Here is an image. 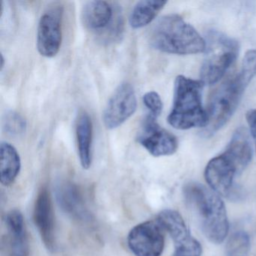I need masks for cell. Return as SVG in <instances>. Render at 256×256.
Returning a JSON list of instances; mask_svg holds the SVG:
<instances>
[{"label":"cell","mask_w":256,"mask_h":256,"mask_svg":"<svg viewBox=\"0 0 256 256\" xmlns=\"http://www.w3.org/2000/svg\"><path fill=\"white\" fill-rule=\"evenodd\" d=\"M252 157V149L245 128L236 130L226 148L218 156L206 164L204 178L212 190L217 194L234 198L238 194L235 180L248 166Z\"/></svg>","instance_id":"6da1fadb"},{"label":"cell","mask_w":256,"mask_h":256,"mask_svg":"<svg viewBox=\"0 0 256 256\" xmlns=\"http://www.w3.org/2000/svg\"><path fill=\"white\" fill-rule=\"evenodd\" d=\"M256 76V50L246 53L240 70L212 94L208 108V121L204 128L206 137L222 128L236 112L244 91Z\"/></svg>","instance_id":"7a4b0ae2"},{"label":"cell","mask_w":256,"mask_h":256,"mask_svg":"<svg viewBox=\"0 0 256 256\" xmlns=\"http://www.w3.org/2000/svg\"><path fill=\"white\" fill-rule=\"evenodd\" d=\"M184 197L196 212L202 232L212 244L222 242L229 230L224 202L212 190L198 182H188L184 188Z\"/></svg>","instance_id":"3957f363"},{"label":"cell","mask_w":256,"mask_h":256,"mask_svg":"<svg viewBox=\"0 0 256 256\" xmlns=\"http://www.w3.org/2000/svg\"><path fill=\"white\" fill-rule=\"evenodd\" d=\"M151 46L163 53L196 54L206 50V41L180 16H163L156 22L150 36Z\"/></svg>","instance_id":"277c9868"},{"label":"cell","mask_w":256,"mask_h":256,"mask_svg":"<svg viewBox=\"0 0 256 256\" xmlns=\"http://www.w3.org/2000/svg\"><path fill=\"white\" fill-rule=\"evenodd\" d=\"M202 80L179 76L174 82V94L168 122L176 130L206 127L208 116L202 106Z\"/></svg>","instance_id":"5b68a950"},{"label":"cell","mask_w":256,"mask_h":256,"mask_svg":"<svg viewBox=\"0 0 256 256\" xmlns=\"http://www.w3.org/2000/svg\"><path fill=\"white\" fill-rule=\"evenodd\" d=\"M206 55L200 68V80L204 84L217 83L234 64L239 53V44L236 40L221 34H208Z\"/></svg>","instance_id":"8992f818"},{"label":"cell","mask_w":256,"mask_h":256,"mask_svg":"<svg viewBox=\"0 0 256 256\" xmlns=\"http://www.w3.org/2000/svg\"><path fill=\"white\" fill-rule=\"evenodd\" d=\"M85 28L109 42L118 40L124 32V20L119 8L106 1L86 2L82 12Z\"/></svg>","instance_id":"52a82bcc"},{"label":"cell","mask_w":256,"mask_h":256,"mask_svg":"<svg viewBox=\"0 0 256 256\" xmlns=\"http://www.w3.org/2000/svg\"><path fill=\"white\" fill-rule=\"evenodd\" d=\"M157 222L173 240L175 246L173 256H202L200 242L191 234L178 211L164 210L158 214Z\"/></svg>","instance_id":"ba28073f"},{"label":"cell","mask_w":256,"mask_h":256,"mask_svg":"<svg viewBox=\"0 0 256 256\" xmlns=\"http://www.w3.org/2000/svg\"><path fill=\"white\" fill-rule=\"evenodd\" d=\"M137 98L131 84L124 82L115 90L103 112L108 130H114L128 120L137 110Z\"/></svg>","instance_id":"9c48e42d"},{"label":"cell","mask_w":256,"mask_h":256,"mask_svg":"<svg viewBox=\"0 0 256 256\" xmlns=\"http://www.w3.org/2000/svg\"><path fill=\"white\" fill-rule=\"evenodd\" d=\"M156 120L150 115L145 118L138 133V142L154 156L173 155L178 150V139L160 126Z\"/></svg>","instance_id":"30bf717a"},{"label":"cell","mask_w":256,"mask_h":256,"mask_svg":"<svg viewBox=\"0 0 256 256\" xmlns=\"http://www.w3.org/2000/svg\"><path fill=\"white\" fill-rule=\"evenodd\" d=\"M62 14L61 7H53L46 11L40 18L37 30V50L44 58H54L60 50Z\"/></svg>","instance_id":"8fae6325"},{"label":"cell","mask_w":256,"mask_h":256,"mask_svg":"<svg viewBox=\"0 0 256 256\" xmlns=\"http://www.w3.org/2000/svg\"><path fill=\"white\" fill-rule=\"evenodd\" d=\"M127 242L136 256H160L164 250V230L156 222L140 223L130 230Z\"/></svg>","instance_id":"7c38bea8"},{"label":"cell","mask_w":256,"mask_h":256,"mask_svg":"<svg viewBox=\"0 0 256 256\" xmlns=\"http://www.w3.org/2000/svg\"><path fill=\"white\" fill-rule=\"evenodd\" d=\"M34 220L46 246L49 250L55 248V220L52 198L47 188L43 187L35 202Z\"/></svg>","instance_id":"4fadbf2b"},{"label":"cell","mask_w":256,"mask_h":256,"mask_svg":"<svg viewBox=\"0 0 256 256\" xmlns=\"http://www.w3.org/2000/svg\"><path fill=\"white\" fill-rule=\"evenodd\" d=\"M6 224L10 239V256H28L29 245L23 215L18 210L7 214Z\"/></svg>","instance_id":"5bb4252c"},{"label":"cell","mask_w":256,"mask_h":256,"mask_svg":"<svg viewBox=\"0 0 256 256\" xmlns=\"http://www.w3.org/2000/svg\"><path fill=\"white\" fill-rule=\"evenodd\" d=\"M56 199L60 208L68 215L78 220L89 218L83 197L78 188L72 182H64L56 188Z\"/></svg>","instance_id":"9a60e30c"},{"label":"cell","mask_w":256,"mask_h":256,"mask_svg":"<svg viewBox=\"0 0 256 256\" xmlns=\"http://www.w3.org/2000/svg\"><path fill=\"white\" fill-rule=\"evenodd\" d=\"M94 127L92 120L84 110L79 113L76 124V138L79 160L84 169H89L92 164V144Z\"/></svg>","instance_id":"2e32d148"},{"label":"cell","mask_w":256,"mask_h":256,"mask_svg":"<svg viewBox=\"0 0 256 256\" xmlns=\"http://www.w3.org/2000/svg\"><path fill=\"white\" fill-rule=\"evenodd\" d=\"M22 168L20 156L13 145L6 142L0 144V180L5 186L12 185Z\"/></svg>","instance_id":"e0dca14e"},{"label":"cell","mask_w":256,"mask_h":256,"mask_svg":"<svg viewBox=\"0 0 256 256\" xmlns=\"http://www.w3.org/2000/svg\"><path fill=\"white\" fill-rule=\"evenodd\" d=\"M167 4L162 0H144L137 2L130 14V26L137 30L144 28L151 23Z\"/></svg>","instance_id":"ac0fdd59"},{"label":"cell","mask_w":256,"mask_h":256,"mask_svg":"<svg viewBox=\"0 0 256 256\" xmlns=\"http://www.w3.org/2000/svg\"><path fill=\"white\" fill-rule=\"evenodd\" d=\"M250 250V238L244 230L234 232L230 236L226 247V256H248Z\"/></svg>","instance_id":"d6986e66"},{"label":"cell","mask_w":256,"mask_h":256,"mask_svg":"<svg viewBox=\"0 0 256 256\" xmlns=\"http://www.w3.org/2000/svg\"><path fill=\"white\" fill-rule=\"evenodd\" d=\"M26 120L22 115L14 110H8L2 118V128L8 136L18 137L26 131Z\"/></svg>","instance_id":"ffe728a7"},{"label":"cell","mask_w":256,"mask_h":256,"mask_svg":"<svg viewBox=\"0 0 256 256\" xmlns=\"http://www.w3.org/2000/svg\"><path fill=\"white\" fill-rule=\"evenodd\" d=\"M143 102L148 108V115L157 118L160 116L163 109V103L161 97L155 91H150L144 95Z\"/></svg>","instance_id":"44dd1931"},{"label":"cell","mask_w":256,"mask_h":256,"mask_svg":"<svg viewBox=\"0 0 256 256\" xmlns=\"http://www.w3.org/2000/svg\"><path fill=\"white\" fill-rule=\"evenodd\" d=\"M246 118L247 122L250 126L252 137L254 139L256 149V110L254 109L248 110L246 114Z\"/></svg>","instance_id":"7402d4cb"},{"label":"cell","mask_w":256,"mask_h":256,"mask_svg":"<svg viewBox=\"0 0 256 256\" xmlns=\"http://www.w3.org/2000/svg\"><path fill=\"white\" fill-rule=\"evenodd\" d=\"M5 58H4V55L1 54V58H0V70L1 71H2L4 70V66H5Z\"/></svg>","instance_id":"603a6c76"}]
</instances>
